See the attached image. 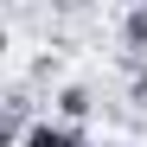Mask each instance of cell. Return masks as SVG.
<instances>
[{
  "mask_svg": "<svg viewBox=\"0 0 147 147\" xmlns=\"http://www.w3.org/2000/svg\"><path fill=\"white\" fill-rule=\"evenodd\" d=\"M121 45H128V58L147 51V7H128V13H121Z\"/></svg>",
  "mask_w": 147,
  "mask_h": 147,
  "instance_id": "3957f363",
  "label": "cell"
},
{
  "mask_svg": "<svg viewBox=\"0 0 147 147\" xmlns=\"http://www.w3.org/2000/svg\"><path fill=\"white\" fill-rule=\"evenodd\" d=\"M26 147H90V141H83V128H70V121L51 115V121H38V128L26 134Z\"/></svg>",
  "mask_w": 147,
  "mask_h": 147,
  "instance_id": "7a4b0ae2",
  "label": "cell"
},
{
  "mask_svg": "<svg viewBox=\"0 0 147 147\" xmlns=\"http://www.w3.org/2000/svg\"><path fill=\"white\" fill-rule=\"evenodd\" d=\"M90 115H96V90H90V83H64V90H58V121L77 128V121H90Z\"/></svg>",
  "mask_w": 147,
  "mask_h": 147,
  "instance_id": "6da1fadb",
  "label": "cell"
}]
</instances>
